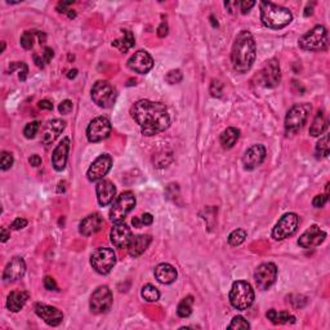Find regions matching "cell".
<instances>
[{"label":"cell","mask_w":330,"mask_h":330,"mask_svg":"<svg viewBox=\"0 0 330 330\" xmlns=\"http://www.w3.org/2000/svg\"><path fill=\"white\" fill-rule=\"evenodd\" d=\"M131 114L142 134L147 137L155 136L169 128V114L167 107L160 102L141 99L132 106Z\"/></svg>","instance_id":"6da1fadb"},{"label":"cell","mask_w":330,"mask_h":330,"mask_svg":"<svg viewBox=\"0 0 330 330\" xmlns=\"http://www.w3.org/2000/svg\"><path fill=\"white\" fill-rule=\"evenodd\" d=\"M257 45L253 35L249 31L243 30L235 38L231 50L232 67L239 74H245L256 62Z\"/></svg>","instance_id":"7a4b0ae2"},{"label":"cell","mask_w":330,"mask_h":330,"mask_svg":"<svg viewBox=\"0 0 330 330\" xmlns=\"http://www.w3.org/2000/svg\"><path fill=\"white\" fill-rule=\"evenodd\" d=\"M259 8H261V21L263 26L272 30L287 28L293 19V14L289 9L271 2H261Z\"/></svg>","instance_id":"3957f363"},{"label":"cell","mask_w":330,"mask_h":330,"mask_svg":"<svg viewBox=\"0 0 330 330\" xmlns=\"http://www.w3.org/2000/svg\"><path fill=\"white\" fill-rule=\"evenodd\" d=\"M254 290L251 285L246 281L239 280L235 281L232 284L231 290H230V303L232 307L239 311H245L253 304L254 302Z\"/></svg>","instance_id":"277c9868"},{"label":"cell","mask_w":330,"mask_h":330,"mask_svg":"<svg viewBox=\"0 0 330 330\" xmlns=\"http://www.w3.org/2000/svg\"><path fill=\"white\" fill-rule=\"evenodd\" d=\"M327 31L322 25L315 26L312 30L304 34L299 39V46L303 50H310V52H322L327 48Z\"/></svg>","instance_id":"5b68a950"},{"label":"cell","mask_w":330,"mask_h":330,"mask_svg":"<svg viewBox=\"0 0 330 330\" xmlns=\"http://www.w3.org/2000/svg\"><path fill=\"white\" fill-rule=\"evenodd\" d=\"M134 207H136V196L133 192H123L112 201V207L110 209V221L114 223L123 222V219H125V217L134 209Z\"/></svg>","instance_id":"8992f818"},{"label":"cell","mask_w":330,"mask_h":330,"mask_svg":"<svg viewBox=\"0 0 330 330\" xmlns=\"http://www.w3.org/2000/svg\"><path fill=\"white\" fill-rule=\"evenodd\" d=\"M310 111H311V105H294L288 111L287 117H285V131H287V134H294L298 131H300L306 124V121H307V119H309Z\"/></svg>","instance_id":"52a82bcc"},{"label":"cell","mask_w":330,"mask_h":330,"mask_svg":"<svg viewBox=\"0 0 330 330\" xmlns=\"http://www.w3.org/2000/svg\"><path fill=\"white\" fill-rule=\"evenodd\" d=\"M116 263V256L110 248H98L90 256V265L99 275H107L111 272Z\"/></svg>","instance_id":"ba28073f"},{"label":"cell","mask_w":330,"mask_h":330,"mask_svg":"<svg viewBox=\"0 0 330 330\" xmlns=\"http://www.w3.org/2000/svg\"><path fill=\"white\" fill-rule=\"evenodd\" d=\"M93 102L102 109H109L116 101V92L114 87L106 80H98L93 85L90 92Z\"/></svg>","instance_id":"9c48e42d"},{"label":"cell","mask_w":330,"mask_h":330,"mask_svg":"<svg viewBox=\"0 0 330 330\" xmlns=\"http://www.w3.org/2000/svg\"><path fill=\"white\" fill-rule=\"evenodd\" d=\"M298 224H299V217L295 213H287L278 219L276 226L272 230L273 240L280 241L289 238L297 231Z\"/></svg>","instance_id":"30bf717a"},{"label":"cell","mask_w":330,"mask_h":330,"mask_svg":"<svg viewBox=\"0 0 330 330\" xmlns=\"http://www.w3.org/2000/svg\"><path fill=\"white\" fill-rule=\"evenodd\" d=\"M112 306V293L109 287L102 285L93 292L89 300L90 311L94 315H101L109 311Z\"/></svg>","instance_id":"8fae6325"},{"label":"cell","mask_w":330,"mask_h":330,"mask_svg":"<svg viewBox=\"0 0 330 330\" xmlns=\"http://www.w3.org/2000/svg\"><path fill=\"white\" fill-rule=\"evenodd\" d=\"M254 278H256V284L258 289H270L277 278V267L272 262L262 263L257 267L256 272H254Z\"/></svg>","instance_id":"7c38bea8"},{"label":"cell","mask_w":330,"mask_h":330,"mask_svg":"<svg viewBox=\"0 0 330 330\" xmlns=\"http://www.w3.org/2000/svg\"><path fill=\"white\" fill-rule=\"evenodd\" d=\"M111 133V123L107 117L98 116L93 119L87 128V138L89 142H101Z\"/></svg>","instance_id":"4fadbf2b"},{"label":"cell","mask_w":330,"mask_h":330,"mask_svg":"<svg viewBox=\"0 0 330 330\" xmlns=\"http://www.w3.org/2000/svg\"><path fill=\"white\" fill-rule=\"evenodd\" d=\"M112 167V158L107 154L98 156L96 160L93 161L87 172L88 181L90 182H97V181L104 180L105 175L110 172Z\"/></svg>","instance_id":"5bb4252c"},{"label":"cell","mask_w":330,"mask_h":330,"mask_svg":"<svg viewBox=\"0 0 330 330\" xmlns=\"http://www.w3.org/2000/svg\"><path fill=\"white\" fill-rule=\"evenodd\" d=\"M325 239H326V232L322 231L317 224H312L300 235V238L298 239V245L304 249L316 248L324 243Z\"/></svg>","instance_id":"9a60e30c"},{"label":"cell","mask_w":330,"mask_h":330,"mask_svg":"<svg viewBox=\"0 0 330 330\" xmlns=\"http://www.w3.org/2000/svg\"><path fill=\"white\" fill-rule=\"evenodd\" d=\"M280 65H278L277 60L272 58V60L267 61L266 65L263 66L262 71H261V83L266 88H275L280 84Z\"/></svg>","instance_id":"2e32d148"},{"label":"cell","mask_w":330,"mask_h":330,"mask_svg":"<svg viewBox=\"0 0 330 330\" xmlns=\"http://www.w3.org/2000/svg\"><path fill=\"white\" fill-rule=\"evenodd\" d=\"M128 67L138 74H147L153 70L154 60L146 50H137L128 60Z\"/></svg>","instance_id":"e0dca14e"},{"label":"cell","mask_w":330,"mask_h":330,"mask_svg":"<svg viewBox=\"0 0 330 330\" xmlns=\"http://www.w3.org/2000/svg\"><path fill=\"white\" fill-rule=\"evenodd\" d=\"M266 147L263 145H254L245 151L243 156V165L245 170H254L265 161Z\"/></svg>","instance_id":"ac0fdd59"},{"label":"cell","mask_w":330,"mask_h":330,"mask_svg":"<svg viewBox=\"0 0 330 330\" xmlns=\"http://www.w3.org/2000/svg\"><path fill=\"white\" fill-rule=\"evenodd\" d=\"M35 314L45 321L49 326H58L63 320V314L53 306L44 304V303H36Z\"/></svg>","instance_id":"d6986e66"},{"label":"cell","mask_w":330,"mask_h":330,"mask_svg":"<svg viewBox=\"0 0 330 330\" xmlns=\"http://www.w3.org/2000/svg\"><path fill=\"white\" fill-rule=\"evenodd\" d=\"M110 238H111V243L114 244V246L119 249L128 248L129 243H131L133 235H132V230L126 226L123 222H117V223L114 224L111 230V234H110Z\"/></svg>","instance_id":"ffe728a7"},{"label":"cell","mask_w":330,"mask_h":330,"mask_svg":"<svg viewBox=\"0 0 330 330\" xmlns=\"http://www.w3.org/2000/svg\"><path fill=\"white\" fill-rule=\"evenodd\" d=\"M26 272V263L21 257H14L11 259V262L6 266L3 272V280L6 283H14L23 277Z\"/></svg>","instance_id":"44dd1931"},{"label":"cell","mask_w":330,"mask_h":330,"mask_svg":"<svg viewBox=\"0 0 330 330\" xmlns=\"http://www.w3.org/2000/svg\"><path fill=\"white\" fill-rule=\"evenodd\" d=\"M66 126V121L61 120V119H55V120H50L46 123V125L44 126L43 133H41V143L44 146L52 145L56 139L60 137V134L62 133L63 129Z\"/></svg>","instance_id":"7402d4cb"},{"label":"cell","mask_w":330,"mask_h":330,"mask_svg":"<svg viewBox=\"0 0 330 330\" xmlns=\"http://www.w3.org/2000/svg\"><path fill=\"white\" fill-rule=\"evenodd\" d=\"M97 200L101 207H107L116 197V187L109 180H101L96 186Z\"/></svg>","instance_id":"603a6c76"},{"label":"cell","mask_w":330,"mask_h":330,"mask_svg":"<svg viewBox=\"0 0 330 330\" xmlns=\"http://www.w3.org/2000/svg\"><path fill=\"white\" fill-rule=\"evenodd\" d=\"M68 150H70V139L65 137L52 154V165L57 172H62L65 169L66 163H67Z\"/></svg>","instance_id":"cb8c5ba5"},{"label":"cell","mask_w":330,"mask_h":330,"mask_svg":"<svg viewBox=\"0 0 330 330\" xmlns=\"http://www.w3.org/2000/svg\"><path fill=\"white\" fill-rule=\"evenodd\" d=\"M102 227H104V218H102V216L99 213H93L90 216L85 217L80 222L79 231L83 236H92V235L97 234Z\"/></svg>","instance_id":"d4e9b609"},{"label":"cell","mask_w":330,"mask_h":330,"mask_svg":"<svg viewBox=\"0 0 330 330\" xmlns=\"http://www.w3.org/2000/svg\"><path fill=\"white\" fill-rule=\"evenodd\" d=\"M151 241H153V239H151L150 235H137V236H133L128 245V253L132 257H134V258H137V257H139L147 250Z\"/></svg>","instance_id":"484cf974"},{"label":"cell","mask_w":330,"mask_h":330,"mask_svg":"<svg viewBox=\"0 0 330 330\" xmlns=\"http://www.w3.org/2000/svg\"><path fill=\"white\" fill-rule=\"evenodd\" d=\"M29 297H30V294L28 292L13 290V292L9 293L8 298H7V309L11 312H19L25 307Z\"/></svg>","instance_id":"4316f807"},{"label":"cell","mask_w":330,"mask_h":330,"mask_svg":"<svg viewBox=\"0 0 330 330\" xmlns=\"http://www.w3.org/2000/svg\"><path fill=\"white\" fill-rule=\"evenodd\" d=\"M177 270L169 263H160L155 268V277L161 284H172L177 280Z\"/></svg>","instance_id":"83f0119b"},{"label":"cell","mask_w":330,"mask_h":330,"mask_svg":"<svg viewBox=\"0 0 330 330\" xmlns=\"http://www.w3.org/2000/svg\"><path fill=\"white\" fill-rule=\"evenodd\" d=\"M327 128V119L325 115L324 110H319L315 116L314 121H312L311 126H310V134L312 137H320Z\"/></svg>","instance_id":"f1b7e54d"},{"label":"cell","mask_w":330,"mask_h":330,"mask_svg":"<svg viewBox=\"0 0 330 330\" xmlns=\"http://www.w3.org/2000/svg\"><path fill=\"white\" fill-rule=\"evenodd\" d=\"M239 137H240V131L238 128H227L222 132L221 137H219V141H221L222 147L229 150V148H232L235 146V143L238 142Z\"/></svg>","instance_id":"f546056e"},{"label":"cell","mask_w":330,"mask_h":330,"mask_svg":"<svg viewBox=\"0 0 330 330\" xmlns=\"http://www.w3.org/2000/svg\"><path fill=\"white\" fill-rule=\"evenodd\" d=\"M266 316H267V319L275 325L289 324V322L293 324V322H295V317L293 316V315H290L288 311L277 312L276 310H270V311L266 314Z\"/></svg>","instance_id":"4dcf8cb0"},{"label":"cell","mask_w":330,"mask_h":330,"mask_svg":"<svg viewBox=\"0 0 330 330\" xmlns=\"http://www.w3.org/2000/svg\"><path fill=\"white\" fill-rule=\"evenodd\" d=\"M136 41H134V36L132 34V31L124 30L123 31V38L116 39V40L112 41V46L117 48L121 53H126L132 46H134Z\"/></svg>","instance_id":"1f68e13d"},{"label":"cell","mask_w":330,"mask_h":330,"mask_svg":"<svg viewBox=\"0 0 330 330\" xmlns=\"http://www.w3.org/2000/svg\"><path fill=\"white\" fill-rule=\"evenodd\" d=\"M192 304H194V297H192V295H187L186 298H183V299L181 300L180 304H178V309H177L178 316L182 317V319L191 316Z\"/></svg>","instance_id":"d6a6232c"},{"label":"cell","mask_w":330,"mask_h":330,"mask_svg":"<svg viewBox=\"0 0 330 330\" xmlns=\"http://www.w3.org/2000/svg\"><path fill=\"white\" fill-rule=\"evenodd\" d=\"M141 295L146 302H156L160 298V292L153 284H147L141 290Z\"/></svg>","instance_id":"836d02e7"},{"label":"cell","mask_w":330,"mask_h":330,"mask_svg":"<svg viewBox=\"0 0 330 330\" xmlns=\"http://www.w3.org/2000/svg\"><path fill=\"white\" fill-rule=\"evenodd\" d=\"M246 239V231L243 229L234 230L231 234L229 235V244L231 246H239L245 241Z\"/></svg>","instance_id":"e575fe53"},{"label":"cell","mask_w":330,"mask_h":330,"mask_svg":"<svg viewBox=\"0 0 330 330\" xmlns=\"http://www.w3.org/2000/svg\"><path fill=\"white\" fill-rule=\"evenodd\" d=\"M329 153V134H324V136L320 138L319 142L316 143V155L319 156V158H327Z\"/></svg>","instance_id":"d590c367"},{"label":"cell","mask_w":330,"mask_h":330,"mask_svg":"<svg viewBox=\"0 0 330 330\" xmlns=\"http://www.w3.org/2000/svg\"><path fill=\"white\" fill-rule=\"evenodd\" d=\"M14 163L13 155L8 151H3L2 153V156H0V169L2 170H8L11 169L12 165Z\"/></svg>","instance_id":"8d00e7d4"},{"label":"cell","mask_w":330,"mask_h":330,"mask_svg":"<svg viewBox=\"0 0 330 330\" xmlns=\"http://www.w3.org/2000/svg\"><path fill=\"white\" fill-rule=\"evenodd\" d=\"M36 35V31H25L21 36V45L25 49H31L34 46V36Z\"/></svg>","instance_id":"74e56055"},{"label":"cell","mask_w":330,"mask_h":330,"mask_svg":"<svg viewBox=\"0 0 330 330\" xmlns=\"http://www.w3.org/2000/svg\"><path fill=\"white\" fill-rule=\"evenodd\" d=\"M229 329H250V324L248 322V320L244 319L243 316H235L232 319L231 324L229 325Z\"/></svg>","instance_id":"f35d334b"},{"label":"cell","mask_w":330,"mask_h":330,"mask_svg":"<svg viewBox=\"0 0 330 330\" xmlns=\"http://www.w3.org/2000/svg\"><path fill=\"white\" fill-rule=\"evenodd\" d=\"M39 131V123L38 121H33V123H29L28 125L25 126V129H23V134H25V137L28 139H33L34 137L36 136V133H38Z\"/></svg>","instance_id":"ab89813d"},{"label":"cell","mask_w":330,"mask_h":330,"mask_svg":"<svg viewBox=\"0 0 330 330\" xmlns=\"http://www.w3.org/2000/svg\"><path fill=\"white\" fill-rule=\"evenodd\" d=\"M183 79V75L182 72H181V70H172V71H169L167 74V77H165V80H167L169 84H178V83L182 82Z\"/></svg>","instance_id":"60d3db41"},{"label":"cell","mask_w":330,"mask_h":330,"mask_svg":"<svg viewBox=\"0 0 330 330\" xmlns=\"http://www.w3.org/2000/svg\"><path fill=\"white\" fill-rule=\"evenodd\" d=\"M72 107H74L72 102L70 101V99H65V101L61 102V105L58 106V110H60L61 114L67 115V114H70V112L72 111Z\"/></svg>","instance_id":"b9f144b4"},{"label":"cell","mask_w":330,"mask_h":330,"mask_svg":"<svg viewBox=\"0 0 330 330\" xmlns=\"http://www.w3.org/2000/svg\"><path fill=\"white\" fill-rule=\"evenodd\" d=\"M327 200H329V197H327L326 195H317V196H315L314 200H312V205H314L315 208H322L326 204Z\"/></svg>","instance_id":"7bdbcfd3"},{"label":"cell","mask_w":330,"mask_h":330,"mask_svg":"<svg viewBox=\"0 0 330 330\" xmlns=\"http://www.w3.org/2000/svg\"><path fill=\"white\" fill-rule=\"evenodd\" d=\"M44 287L46 290H57V283L52 276H45L44 277Z\"/></svg>","instance_id":"ee69618b"},{"label":"cell","mask_w":330,"mask_h":330,"mask_svg":"<svg viewBox=\"0 0 330 330\" xmlns=\"http://www.w3.org/2000/svg\"><path fill=\"white\" fill-rule=\"evenodd\" d=\"M256 6V2H251V0H244V2H240L239 7H240V11L243 14H246L250 12V9Z\"/></svg>","instance_id":"f6af8a7d"},{"label":"cell","mask_w":330,"mask_h":330,"mask_svg":"<svg viewBox=\"0 0 330 330\" xmlns=\"http://www.w3.org/2000/svg\"><path fill=\"white\" fill-rule=\"evenodd\" d=\"M210 93L213 97H221L222 96V84L219 82L213 80L212 87H210Z\"/></svg>","instance_id":"bcb514c9"},{"label":"cell","mask_w":330,"mask_h":330,"mask_svg":"<svg viewBox=\"0 0 330 330\" xmlns=\"http://www.w3.org/2000/svg\"><path fill=\"white\" fill-rule=\"evenodd\" d=\"M28 226V221L23 218H16L13 221V223H12L11 229L12 230H16V231H18V230H22L25 229V227Z\"/></svg>","instance_id":"7dc6e473"},{"label":"cell","mask_w":330,"mask_h":330,"mask_svg":"<svg viewBox=\"0 0 330 330\" xmlns=\"http://www.w3.org/2000/svg\"><path fill=\"white\" fill-rule=\"evenodd\" d=\"M139 221H141V226H150L154 222V217L150 213H143L139 217Z\"/></svg>","instance_id":"c3c4849f"},{"label":"cell","mask_w":330,"mask_h":330,"mask_svg":"<svg viewBox=\"0 0 330 330\" xmlns=\"http://www.w3.org/2000/svg\"><path fill=\"white\" fill-rule=\"evenodd\" d=\"M72 3H74V2H60L57 6V11L60 12V13H68V11H70L68 7L72 6Z\"/></svg>","instance_id":"681fc988"},{"label":"cell","mask_w":330,"mask_h":330,"mask_svg":"<svg viewBox=\"0 0 330 330\" xmlns=\"http://www.w3.org/2000/svg\"><path fill=\"white\" fill-rule=\"evenodd\" d=\"M53 56H55V53H53L52 48H48V46H46L45 49H44V52H43V60H44V62H45V63H49L50 61H52Z\"/></svg>","instance_id":"f907efd6"},{"label":"cell","mask_w":330,"mask_h":330,"mask_svg":"<svg viewBox=\"0 0 330 330\" xmlns=\"http://www.w3.org/2000/svg\"><path fill=\"white\" fill-rule=\"evenodd\" d=\"M168 30H169V28H168L167 22H163V23H161V25L158 28L159 38H165V36L168 35Z\"/></svg>","instance_id":"816d5d0a"},{"label":"cell","mask_w":330,"mask_h":330,"mask_svg":"<svg viewBox=\"0 0 330 330\" xmlns=\"http://www.w3.org/2000/svg\"><path fill=\"white\" fill-rule=\"evenodd\" d=\"M239 4H240V2H226L224 7H226L230 13H234V11H236V7H239Z\"/></svg>","instance_id":"f5cc1de1"},{"label":"cell","mask_w":330,"mask_h":330,"mask_svg":"<svg viewBox=\"0 0 330 330\" xmlns=\"http://www.w3.org/2000/svg\"><path fill=\"white\" fill-rule=\"evenodd\" d=\"M39 109L41 110H53V104L50 101H48V99H43V101L39 102Z\"/></svg>","instance_id":"db71d44e"},{"label":"cell","mask_w":330,"mask_h":330,"mask_svg":"<svg viewBox=\"0 0 330 330\" xmlns=\"http://www.w3.org/2000/svg\"><path fill=\"white\" fill-rule=\"evenodd\" d=\"M29 163H30L33 167H39L41 164V158L39 155H31L30 159H29Z\"/></svg>","instance_id":"11a10c76"},{"label":"cell","mask_w":330,"mask_h":330,"mask_svg":"<svg viewBox=\"0 0 330 330\" xmlns=\"http://www.w3.org/2000/svg\"><path fill=\"white\" fill-rule=\"evenodd\" d=\"M28 72H29V67H28V65L25 63L23 68H22V70H19V80H21V82H25L26 78H28Z\"/></svg>","instance_id":"9f6ffc18"},{"label":"cell","mask_w":330,"mask_h":330,"mask_svg":"<svg viewBox=\"0 0 330 330\" xmlns=\"http://www.w3.org/2000/svg\"><path fill=\"white\" fill-rule=\"evenodd\" d=\"M9 238H11V232H9L6 227H2V243L8 241Z\"/></svg>","instance_id":"6f0895ef"},{"label":"cell","mask_w":330,"mask_h":330,"mask_svg":"<svg viewBox=\"0 0 330 330\" xmlns=\"http://www.w3.org/2000/svg\"><path fill=\"white\" fill-rule=\"evenodd\" d=\"M34 60H35V63H36V66H38V67H41L43 68L44 67V60L43 58H40L39 57L38 55H34Z\"/></svg>","instance_id":"680465c9"},{"label":"cell","mask_w":330,"mask_h":330,"mask_svg":"<svg viewBox=\"0 0 330 330\" xmlns=\"http://www.w3.org/2000/svg\"><path fill=\"white\" fill-rule=\"evenodd\" d=\"M132 223H133L134 227L139 229V227H141V221H139V217H134V218L132 219Z\"/></svg>","instance_id":"91938a15"},{"label":"cell","mask_w":330,"mask_h":330,"mask_svg":"<svg viewBox=\"0 0 330 330\" xmlns=\"http://www.w3.org/2000/svg\"><path fill=\"white\" fill-rule=\"evenodd\" d=\"M77 75H78V70H71V71H68L67 78H68V79H74V78L77 77Z\"/></svg>","instance_id":"94428289"},{"label":"cell","mask_w":330,"mask_h":330,"mask_svg":"<svg viewBox=\"0 0 330 330\" xmlns=\"http://www.w3.org/2000/svg\"><path fill=\"white\" fill-rule=\"evenodd\" d=\"M312 14V7H307L306 8V12H304V17H309Z\"/></svg>","instance_id":"6125c7cd"},{"label":"cell","mask_w":330,"mask_h":330,"mask_svg":"<svg viewBox=\"0 0 330 330\" xmlns=\"http://www.w3.org/2000/svg\"><path fill=\"white\" fill-rule=\"evenodd\" d=\"M67 16L70 17V18H75V17H77V12L72 11V9H70V11H68V13H67Z\"/></svg>","instance_id":"be15d7a7"},{"label":"cell","mask_w":330,"mask_h":330,"mask_svg":"<svg viewBox=\"0 0 330 330\" xmlns=\"http://www.w3.org/2000/svg\"><path fill=\"white\" fill-rule=\"evenodd\" d=\"M4 49H6V43L3 41V48H2V52H4Z\"/></svg>","instance_id":"e7e4bbea"}]
</instances>
